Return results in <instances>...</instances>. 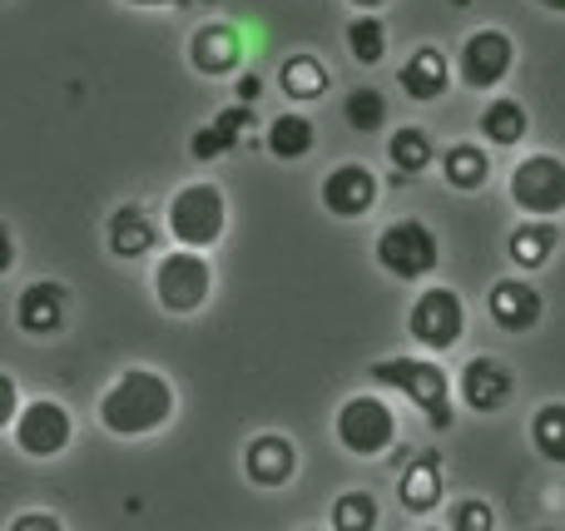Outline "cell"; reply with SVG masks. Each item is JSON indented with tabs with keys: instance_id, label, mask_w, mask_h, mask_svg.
<instances>
[{
	"instance_id": "obj_1",
	"label": "cell",
	"mask_w": 565,
	"mask_h": 531,
	"mask_svg": "<svg viewBox=\"0 0 565 531\" xmlns=\"http://www.w3.org/2000/svg\"><path fill=\"white\" fill-rule=\"evenodd\" d=\"M174 383L154 368H125L99 397V427L109 437H149L174 417Z\"/></svg>"
},
{
	"instance_id": "obj_2",
	"label": "cell",
	"mask_w": 565,
	"mask_h": 531,
	"mask_svg": "<svg viewBox=\"0 0 565 531\" xmlns=\"http://www.w3.org/2000/svg\"><path fill=\"white\" fill-rule=\"evenodd\" d=\"M367 383L392 387L402 393L422 417H427L437 433H447L457 423V403H451V378L437 358H377L367 368Z\"/></svg>"
},
{
	"instance_id": "obj_3",
	"label": "cell",
	"mask_w": 565,
	"mask_h": 531,
	"mask_svg": "<svg viewBox=\"0 0 565 531\" xmlns=\"http://www.w3.org/2000/svg\"><path fill=\"white\" fill-rule=\"evenodd\" d=\"M224 229H228V199H224V189L209 184V179L184 184L164 204V234L174 238V248L209 254V248L224 238Z\"/></svg>"
},
{
	"instance_id": "obj_4",
	"label": "cell",
	"mask_w": 565,
	"mask_h": 531,
	"mask_svg": "<svg viewBox=\"0 0 565 531\" xmlns=\"http://www.w3.org/2000/svg\"><path fill=\"white\" fill-rule=\"evenodd\" d=\"M372 258H377V268L387 278H397V284H422V278L437 274L441 244H437V234H431V224H422V219H392L377 234V244H372Z\"/></svg>"
},
{
	"instance_id": "obj_5",
	"label": "cell",
	"mask_w": 565,
	"mask_h": 531,
	"mask_svg": "<svg viewBox=\"0 0 565 531\" xmlns=\"http://www.w3.org/2000/svg\"><path fill=\"white\" fill-rule=\"evenodd\" d=\"M332 433H338L342 453L372 463V457H387L392 447H397V413H392V403L377 393H352L348 403L338 407Z\"/></svg>"
},
{
	"instance_id": "obj_6",
	"label": "cell",
	"mask_w": 565,
	"mask_h": 531,
	"mask_svg": "<svg viewBox=\"0 0 565 531\" xmlns=\"http://www.w3.org/2000/svg\"><path fill=\"white\" fill-rule=\"evenodd\" d=\"M209 294H214V268H209L204 254H194V248H169V254H159L154 298L164 314H174V318L199 314V308L209 304Z\"/></svg>"
},
{
	"instance_id": "obj_7",
	"label": "cell",
	"mask_w": 565,
	"mask_h": 531,
	"mask_svg": "<svg viewBox=\"0 0 565 531\" xmlns=\"http://www.w3.org/2000/svg\"><path fill=\"white\" fill-rule=\"evenodd\" d=\"M516 70V40L501 25H477L457 50V79L477 95H491V89L507 85V75Z\"/></svg>"
},
{
	"instance_id": "obj_8",
	"label": "cell",
	"mask_w": 565,
	"mask_h": 531,
	"mask_svg": "<svg viewBox=\"0 0 565 531\" xmlns=\"http://www.w3.org/2000/svg\"><path fill=\"white\" fill-rule=\"evenodd\" d=\"M507 194L526 219H561L565 214V159L546 155V149L516 159V169L507 179Z\"/></svg>"
},
{
	"instance_id": "obj_9",
	"label": "cell",
	"mask_w": 565,
	"mask_h": 531,
	"mask_svg": "<svg viewBox=\"0 0 565 531\" xmlns=\"http://www.w3.org/2000/svg\"><path fill=\"white\" fill-rule=\"evenodd\" d=\"M407 333L427 353H451L461 343V333H467V304H461L457 288H447V284L422 288L407 314Z\"/></svg>"
},
{
	"instance_id": "obj_10",
	"label": "cell",
	"mask_w": 565,
	"mask_h": 531,
	"mask_svg": "<svg viewBox=\"0 0 565 531\" xmlns=\"http://www.w3.org/2000/svg\"><path fill=\"white\" fill-rule=\"evenodd\" d=\"M10 443L25 457H35V463H50V457L70 453V443H75V417H70V407L55 403V397H30L25 413L10 427Z\"/></svg>"
},
{
	"instance_id": "obj_11",
	"label": "cell",
	"mask_w": 565,
	"mask_h": 531,
	"mask_svg": "<svg viewBox=\"0 0 565 531\" xmlns=\"http://www.w3.org/2000/svg\"><path fill=\"white\" fill-rule=\"evenodd\" d=\"M244 60H248V40H244V30L228 25V20H209V25H199L194 35H189V65L209 79L238 75Z\"/></svg>"
},
{
	"instance_id": "obj_12",
	"label": "cell",
	"mask_w": 565,
	"mask_h": 531,
	"mask_svg": "<svg viewBox=\"0 0 565 531\" xmlns=\"http://www.w3.org/2000/svg\"><path fill=\"white\" fill-rule=\"evenodd\" d=\"M457 397H461V407L491 417V413H501V407H511V397H516V373H511L501 358H471L457 373Z\"/></svg>"
},
{
	"instance_id": "obj_13",
	"label": "cell",
	"mask_w": 565,
	"mask_h": 531,
	"mask_svg": "<svg viewBox=\"0 0 565 531\" xmlns=\"http://www.w3.org/2000/svg\"><path fill=\"white\" fill-rule=\"evenodd\" d=\"M318 199L332 219H362L377 204V174L367 164H338L318 184Z\"/></svg>"
},
{
	"instance_id": "obj_14",
	"label": "cell",
	"mask_w": 565,
	"mask_h": 531,
	"mask_svg": "<svg viewBox=\"0 0 565 531\" xmlns=\"http://www.w3.org/2000/svg\"><path fill=\"white\" fill-rule=\"evenodd\" d=\"M451 75H457V60H447L441 45H417L397 70V85L412 105H437L451 89Z\"/></svg>"
},
{
	"instance_id": "obj_15",
	"label": "cell",
	"mask_w": 565,
	"mask_h": 531,
	"mask_svg": "<svg viewBox=\"0 0 565 531\" xmlns=\"http://www.w3.org/2000/svg\"><path fill=\"white\" fill-rule=\"evenodd\" d=\"M65 318H70V288L65 284H55V278H35L30 288H20V298H15L20 333L50 338V333L65 328Z\"/></svg>"
},
{
	"instance_id": "obj_16",
	"label": "cell",
	"mask_w": 565,
	"mask_h": 531,
	"mask_svg": "<svg viewBox=\"0 0 565 531\" xmlns=\"http://www.w3.org/2000/svg\"><path fill=\"white\" fill-rule=\"evenodd\" d=\"M487 314L497 318L501 333H531V328L546 318V298H541V288L526 284V278H501L487 294Z\"/></svg>"
},
{
	"instance_id": "obj_17",
	"label": "cell",
	"mask_w": 565,
	"mask_h": 531,
	"mask_svg": "<svg viewBox=\"0 0 565 531\" xmlns=\"http://www.w3.org/2000/svg\"><path fill=\"white\" fill-rule=\"evenodd\" d=\"M244 477L254 487H264V492H278V487H288L298 477V447L282 433H258L244 447Z\"/></svg>"
},
{
	"instance_id": "obj_18",
	"label": "cell",
	"mask_w": 565,
	"mask_h": 531,
	"mask_svg": "<svg viewBox=\"0 0 565 531\" xmlns=\"http://www.w3.org/2000/svg\"><path fill=\"white\" fill-rule=\"evenodd\" d=\"M447 497V477H441V457L437 453H422L417 463L402 467L397 477V502L407 507L412 517H431Z\"/></svg>"
},
{
	"instance_id": "obj_19",
	"label": "cell",
	"mask_w": 565,
	"mask_h": 531,
	"mask_svg": "<svg viewBox=\"0 0 565 531\" xmlns=\"http://www.w3.org/2000/svg\"><path fill=\"white\" fill-rule=\"evenodd\" d=\"M105 244L115 258H149L159 248V224L149 219V209L119 204L105 224Z\"/></svg>"
},
{
	"instance_id": "obj_20",
	"label": "cell",
	"mask_w": 565,
	"mask_h": 531,
	"mask_svg": "<svg viewBox=\"0 0 565 531\" xmlns=\"http://www.w3.org/2000/svg\"><path fill=\"white\" fill-rule=\"evenodd\" d=\"M248 125H254V105H224L194 139H189V155H194L199 164H214V159H224L228 149L244 139Z\"/></svg>"
},
{
	"instance_id": "obj_21",
	"label": "cell",
	"mask_w": 565,
	"mask_h": 531,
	"mask_svg": "<svg viewBox=\"0 0 565 531\" xmlns=\"http://www.w3.org/2000/svg\"><path fill=\"white\" fill-rule=\"evenodd\" d=\"M481 139L487 145H497V149H516L521 139L531 135V115H526V105H521L516 95H497V99H487V109H481Z\"/></svg>"
},
{
	"instance_id": "obj_22",
	"label": "cell",
	"mask_w": 565,
	"mask_h": 531,
	"mask_svg": "<svg viewBox=\"0 0 565 531\" xmlns=\"http://www.w3.org/2000/svg\"><path fill=\"white\" fill-rule=\"evenodd\" d=\"M441 179H447L457 194H477V189L491 179L487 145H477V139H457V145H447V155H441Z\"/></svg>"
},
{
	"instance_id": "obj_23",
	"label": "cell",
	"mask_w": 565,
	"mask_h": 531,
	"mask_svg": "<svg viewBox=\"0 0 565 531\" xmlns=\"http://www.w3.org/2000/svg\"><path fill=\"white\" fill-rule=\"evenodd\" d=\"M556 248H561L556 219H526V224L511 229L507 254H511V264L516 268H546L551 258H556Z\"/></svg>"
},
{
	"instance_id": "obj_24",
	"label": "cell",
	"mask_w": 565,
	"mask_h": 531,
	"mask_svg": "<svg viewBox=\"0 0 565 531\" xmlns=\"http://www.w3.org/2000/svg\"><path fill=\"white\" fill-rule=\"evenodd\" d=\"M264 145H268L274 159H282V164H298V159H308L312 145H318V125H312L302 109H288V115L268 119Z\"/></svg>"
},
{
	"instance_id": "obj_25",
	"label": "cell",
	"mask_w": 565,
	"mask_h": 531,
	"mask_svg": "<svg viewBox=\"0 0 565 531\" xmlns=\"http://www.w3.org/2000/svg\"><path fill=\"white\" fill-rule=\"evenodd\" d=\"M387 159H392V169H397L402 179H417V174H427V169L437 164V145H431L427 129L402 125L397 135L387 139Z\"/></svg>"
},
{
	"instance_id": "obj_26",
	"label": "cell",
	"mask_w": 565,
	"mask_h": 531,
	"mask_svg": "<svg viewBox=\"0 0 565 531\" xmlns=\"http://www.w3.org/2000/svg\"><path fill=\"white\" fill-rule=\"evenodd\" d=\"M278 85H282V95H288V99L308 105V99L328 95L332 75H328V65H322L318 55H288V60H282V70H278Z\"/></svg>"
},
{
	"instance_id": "obj_27",
	"label": "cell",
	"mask_w": 565,
	"mask_h": 531,
	"mask_svg": "<svg viewBox=\"0 0 565 531\" xmlns=\"http://www.w3.org/2000/svg\"><path fill=\"white\" fill-rule=\"evenodd\" d=\"M342 40H348V55L358 60L362 70H377L382 60H387V20L382 15H352L348 30H342Z\"/></svg>"
},
{
	"instance_id": "obj_28",
	"label": "cell",
	"mask_w": 565,
	"mask_h": 531,
	"mask_svg": "<svg viewBox=\"0 0 565 531\" xmlns=\"http://www.w3.org/2000/svg\"><path fill=\"white\" fill-rule=\"evenodd\" d=\"M531 447H536L546 463L565 467V403H541L531 417Z\"/></svg>"
},
{
	"instance_id": "obj_29",
	"label": "cell",
	"mask_w": 565,
	"mask_h": 531,
	"mask_svg": "<svg viewBox=\"0 0 565 531\" xmlns=\"http://www.w3.org/2000/svg\"><path fill=\"white\" fill-rule=\"evenodd\" d=\"M342 119H348V129H358V135H377V129L387 125V95H382L377 85H358L342 99Z\"/></svg>"
},
{
	"instance_id": "obj_30",
	"label": "cell",
	"mask_w": 565,
	"mask_h": 531,
	"mask_svg": "<svg viewBox=\"0 0 565 531\" xmlns=\"http://www.w3.org/2000/svg\"><path fill=\"white\" fill-rule=\"evenodd\" d=\"M377 522H382V507L362 487H352V492H342L332 502V531H377Z\"/></svg>"
},
{
	"instance_id": "obj_31",
	"label": "cell",
	"mask_w": 565,
	"mask_h": 531,
	"mask_svg": "<svg viewBox=\"0 0 565 531\" xmlns=\"http://www.w3.org/2000/svg\"><path fill=\"white\" fill-rule=\"evenodd\" d=\"M447 531H497V512L481 497H461L447 512Z\"/></svg>"
},
{
	"instance_id": "obj_32",
	"label": "cell",
	"mask_w": 565,
	"mask_h": 531,
	"mask_svg": "<svg viewBox=\"0 0 565 531\" xmlns=\"http://www.w3.org/2000/svg\"><path fill=\"white\" fill-rule=\"evenodd\" d=\"M6 531H65L60 527V517L55 512H45V507H35V512H20V517H10V527Z\"/></svg>"
},
{
	"instance_id": "obj_33",
	"label": "cell",
	"mask_w": 565,
	"mask_h": 531,
	"mask_svg": "<svg viewBox=\"0 0 565 531\" xmlns=\"http://www.w3.org/2000/svg\"><path fill=\"white\" fill-rule=\"evenodd\" d=\"M25 413V407H20V393H15V378H0V427H15V417Z\"/></svg>"
},
{
	"instance_id": "obj_34",
	"label": "cell",
	"mask_w": 565,
	"mask_h": 531,
	"mask_svg": "<svg viewBox=\"0 0 565 531\" xmlns=\"http://www.w3.org/2000/svg\"><path fill=\"white\" fill-rule=\"evenodd\" d=\"M135 10H184V6H214V0H125Z\"/></svg>"
},
{
	"instance_id": "obj_35",
	"label": "cell",
	"mask_w": 565,
	"mask_h": 531,
	"mask_svg": "<svg viewBox=\"0 0 565 531\" xmlns=\"http://www.w3.org/2000/svg\"><path fill=\"white\" fill-rule=\"evenodd\" d=\"M258 89H264V79H258V75H248V70H244V75H238V105H254V99H258Z\"/></svg>"
},
{
	"instance_id": "obj_36",
	"label": "cell",
	"mask_w": 565,
	"mask_h": 531,
	"mask_svg": "<svg viewBox=\"0 0 565 531\" xmlns=\"http://www.w3.org/2000/svg\"><path fill=\"white\" fill-rule=\"evenodd\" d=\"M348 6H352V10H358V15H377V10H382V6H387V0H348Z\"/></svg>"
},
{
	"instance_id": "obj_37",
	"label": "cell",
	"mask_w": 565,
	"mask_h": 531,
	"mask_svg": "<svg viewBox=\"0 0 565 531\" xmlns=\"http://www.w3.org/2000/svg\"><path fill=\"white\" fill-rule=\"evenodd\" d=\"M541 10H551V15H565V0H536Z\"/></svg>"
},
{
	"instance_id": "obj_38",
	"label": "cell",
	"mask_w": 565,
	"mask_h": 531,
	"mask_svg": "<svg viewBox=\"0 0 565 531\" xmlns=\"http://www.w3.org/2000/svg\"><path fill=\"white\" fill-rule=\"evenodd\" d=\"M422 531H441V527H422Z\"/></svg>"
},
{
	"instance_id": "obj_39",
	"label": "cell",
	"mask_w": 565,
	"mask_h": 531,
	"mask_svg": "<svg viewBox=\"0 0 565 531\" xmlns=\"http://www.w3.org/2000/svg\"><path fill=\"white\" fill-rule=\"evenodd\" d=\"M302 531H322V527H302Z\"/></svg>"
},
{
	"instance_id": "obj_40",
	"label": "cell",
	"mask_w": 565,
	"mask_h": 531,
	"mask_svg": "<svg viewBox=\"0 0 565 531\" xmlns=\"http://www.w3.org/2000/svg\"><path fill=\"white\" fill-rule=\"evenodd\" d=\"M541 531H556V527H541Z\"/></svg>"
}]
</instances>
